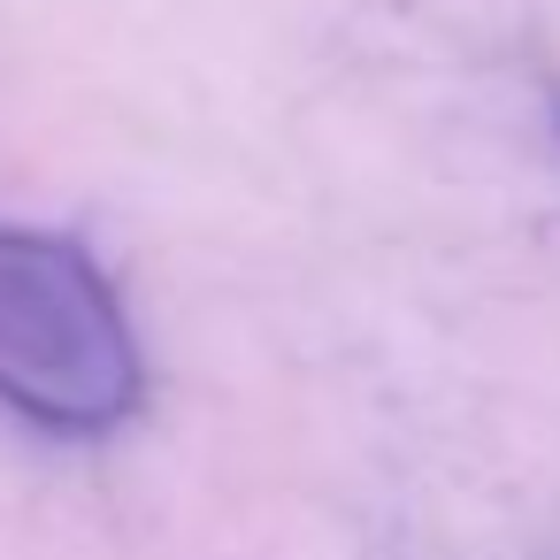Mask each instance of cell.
Returning a JSON list of instances; mask_svg holds the SVG:
<instances>
[{"mask_svg": "<svg viewBox=\"0 0 560 560\" xmlns=\"http://www.w3.org/2000/svg\"><path fill=\"white\" fill-rule=\"evenodd\" d=\"M147 399L131 315L78 238L0 223V407L55 438H101Z\"/></svg>", "mask_w": 560, "mask_h": 560, "instance_id": "cell-1", "label": "cell"}]
</instances>
